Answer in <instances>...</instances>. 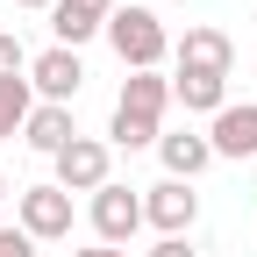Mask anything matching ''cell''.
Instances as JSON below:
<instances>
[{"label": "cell", "mask_w": 257, "mask_h": 257, "mask_svg": "<svg viewBox=\"0 0 257 257\" xmlns=\"http://www.w3.org/2000/svg\"><path fill=\"white\" fill-rule=\"evenodd\" d=\"M165 107H172V79L165 72H128L121 79V100L107 114V150H157Z\"/></svg>", "instance_id": "cell-1"}, {"label": "cell", "mask_w": 257, "mask_h": 257, "mask_svg": "<svg viewBox=\"0 0 257 257\" xmlns=\"http://www.w3.org/2000/svg\"><path fill=\"white\" fill-rule=\"evenodd\" d=\"M100 36H107V50L128 64V72H157V64L172 57V29H165L157 8H114Z\"/></svg>", "instance_id": "cell-2"}, {"label": "cell", "mask_w": 257, "mask_h": 257, "mask_svg": "<svg viewBox=\"0 0 257 257\" xmlns=\"http://www.w3.org/2000/svg\"><path fill=\"white\" fill-rule=\"evenodd\" d=\"M15 229H22L29 243H64V236H72V193H64L57 179L22 186V193H15Z\"/></svg>", "instance_id": "cell-3"}, {"label": "cell", "mask_w": 257, "mask_h": 257, "mask_svg": "<svg viewBox=\"0 0 257 257\" xmlns=\"http://www.w3.org/2000/svg\"><path fill=\"white\" fill-rule=\"evenodd\" d=\"M86 221H93V236H100L107 250H128V243H136V229H143V193L121 186V179H107L100 193H93Z\"/></svg>", "instance_id": "cell-4"}, {"label": "cell", "mask_w": 257, "mask_h": 257, "mask_svg": "<svg viewBox=\"0 0 257 257\" xmlns=\"http://www.w3.org/2000/svg\"><path fill=\"white\" fill-rule=\"evenodd\" d=\"M50 172H57V186L64 193H100L107 179H114V150H107V136H72L57 157H50Z\"/></svg>", "instance_id": "cell-5"}, {"label": "cell", "mask_w": 257, "mask_h": 257, "mask_svg": "<svg viewBox=\"0 0 257 257\" xmlns=\"http://www.w3.org/2000/svg\"><path fill=\"white\" fill-rule=\"evenodd\" d=\"M79 86H86V57H79V50L50 43V50H36V57H29V93H36V100L72 107V100H79Z\"/></svg>", "instance_id": "cell-6"}, {"label": "cell", "mask_w": 257, "mask_h": 257, "mask_svg": "<svg viewBox=\"0 0 257 257\" xmlns=\"http://www.w3.org/2000/svg\"><path fill=\"white\" fill-rule=\"evenodd\" d=\"M193 221H200V193H193L186 179L143 186V229H157V236H193Z\"/></svg>", "instance_id": "cell-7"}, {"label": "cell", "mask_w": 257, "mask_h": 257, "mask_svg": "<svg viewBox=\"0 0 257 257\" xmlns=\"http://www.w3.org/2000/svg\"><path fill=\"white\" fill-rule=\"evenodd\" d=\"M207 150L229 157V165H250L257 157V100H229L214 121H207Z\"/></svg>", "instance_id": "cell-8"}, {"label": "cell", "mask_w": 257, "mask_h": 257, "mask_svg": "<svg viewBox=\"0 0 257 257\" xmlns=\"http://www.w3.org/2000/svg\"><path fill=\"white\" fill-rule=\"evenodd\" d=\"M172 64L179 72H214V79H229L236 72V43H229V29H186V36L172 43Z\"/></svg>", "instance_id": "cell-9"}, {"label": "cell", "mask_w": 257, "mask_h": 257, "mask_svg": "<svg viewBox=\"0 0 257 257\" xmlns=\"http://www.w3.org/2000/svg\"><path fill=\"white\" fill-rule=\"evenodd\" d=\"M157 165H165V179H200L214 165V150H207V128H165L157 136Z\"/></svg>", "instance_id": "cell-10"}, {"label": "cell", "mask_w": 257, "mask_h": 257, "mask_svg": "<svg viewBox=\"0 0 257 257\" xmlns=\"http://www.w3.org/2000/svg\"><path fill=\"white\" fill-rule=\"evenodd\" d=\"M114 8H121V0H57V8H50V29H57L64 50H79V43H93V36L107 29Z\"/></svg>", "instance_id": "cell-11"}, {"label": "cell", "mask_w": 257, "mask_h": 257, "mask_svg": "<svg viewBox=\"0 0 257 257\" xmlns=\"http://www.w3.org/2000/svg\"><path fill=\"white\" fill-rule=\"evenodd\" d=\"M172 100L186 107V114H221L229 107V79H214V72H172Z\"/></svg>", "instance_id": "cell-12"}, {"label": "cell", "mask_w": 257, "mask_h": 257, "mask_svg": "<svg viewBox=\"0 0 257 257\" xmlns=\"http://www.w3.org/2000/svg\"><path fill=\"white\" fill-rule=\"evenodd\" d=\"M72 136H79V128H72V107H50V100H36V114L22 121V143L36 150V157H57Z\"/></svg>", "instance_id": "cell-13"}, {"label": "cell", "mask_w": 257, "mask_h": 257, "mask_svg": "<svg viewBox=\"0 0 257 257\" xmlns=\"http://www.w3.org/2000/svg\"><path fill=\"white\" fill-rule=\"evenodd\" d=\"M36 114V93H29V72L22 79H0V143L22 136V121Z\"/></svg>", "instance_id": "cell-14"}, {"label": "cell", "mask_w": 257, "mask_h": 257, "mask_svg": "<svg viewBox=\"0 0 257 257\" xmlns=\"http://www.w3.org/2000/svg\"><path fill=\"white\" fill-rule=\"evenodd\" d=\"M22 72H29V50H22V36L0 29V79H22Z\"/></svg>", "instance_id": "cell-15"}, {"label": "cell", "mask_w": 257, "mask_h": 257, "mask_svg": "<svg viewBox=\"0 0 257 257\" xmlns=\"http://www.w3.org/2000/svg\"><path fill=\"white\" fill-rule=\"evenodd\" d=\"M143 257H200V250H193V243H186V236H157V243H150V250H143Z\"/></svg>", "instance_id": "cell-16"}, {"label": "cell", "mask_w": 257, "mask_h": 257, "mask_svg": "<svg viewBox=\"0 0 257 257\" xmlns=\"http://www.w3.org/2000/svg\"><path fill=\"white\" fill-rule=\"evenodd\" d=\"M0 257H36V243H29L22 229H0Z\"/></svg>", "instance_id": "cell-17"}, {"label": "cell", "mask_w": 257, "mask_h": 257, "mask_svg": "<svg viewBox=\"0 0 257 257\" xmlns=\"http://www.w3.org/2000/svg\"><path fill=\"white\" fill-rule=\"evenodd\" d=\"M72 257H128V250H107V243H93V250H72Z\"/></svg>", "instance_id": "cell-18"}, {"label": "cell", "mask_w": 257, "mask_h": 257, "mask_svg": "<svg viewBox=\"0 0 257 257\" xmlns=\"http://www.w3.org/2000/svg\"><path fill=\"white\" fill-rule=\"evenodd\" d=\"M15 8H29V15H50V8H57V0H15Z\"/></svg>", "instance_id": "cell-19"}, {"label": "cell", "mask_w": 257, "mask_h": 257, "mask_svg": "<svg viewBox=\"0 0 257 257\" xmlns=\"http://www.w3.org/2000/svg\"><path fill=\"white\" fill-rule=\"evenodd\" d=\"M0 200H8V172H0Z\"/></svg>", "instance_id": "cell-20"}]
</instances>
